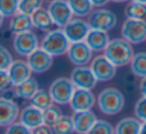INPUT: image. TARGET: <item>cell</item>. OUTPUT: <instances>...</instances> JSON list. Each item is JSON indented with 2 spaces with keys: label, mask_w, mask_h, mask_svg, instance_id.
<instances>
[{
  "label": "cell",
  "mask_w": 146,
  "mask_h": 134,
  "mask_svg": "<svg viewBox=\"0 0 146 134\" xmlns=\"http://www.w3.org/2000/svg\"><path fill=\"white\" fill-rule=\"evenodd\" d=\"M133 46L123 38L110 39L103 55L116 67H123L130 64L134 56Z\"/></svg>",
  "instance_id": "1"
},
{
  "label": "cell",
  "mask_w": 146,
  "mask_h": 134,
  "mask_svg": "<svg viewBox=\"0 0 146 134\" xmlns=\"http://www.w3.org/2000/svg\"><path fill=\"white\" fill-rule=\"evenodd\" d=\"M96 104L103 114L113 116L120 113L125 106V97L118 88L106 87L96 97Z\"/></svg>",
  "instance_id": "2"
},
{
  "label": "cell",
  "mask_w": 146,
  "mask_h": 134,
  "mask_svg": "<svg viewBox=\"0 0 146 134\" xmlns=\"http://www.w3.org/2000/svg\"><path fill=\"white\" fill-rule=\"evenodd\" d=\"M70 42L62 29H53L44 35L40 41V48L53 57L61 56L67 53Z\"/></svg>",
  "instance_id": "3"
},
{
  "label": "cell",
  "mask_w": 146,
  "mask_h": 134,
  "mask_svg": "<svg viewBox=\"0 0 146 134\" xmlns=\"http://www.w3.org/2000/svg\"><path fill=\"white\" fill-rule=\"evenodd\" d=\"M74 91L75 87L71 82L70 78L63 76L53 80L48 88V92L53 102L57 105L69 104Z\"/></svg>",
  "instance_id": "4"
},
{
  "label": "cell",
  "mask_w": 146,
  "mask_h": 134,
  "mask_svg": "<svg viewBox=\"0 0 146 134\" xmlns=\"http://www.w3.org/2000/svg\"><path fill=\"white\" fill-rule=\"evenodd\" d=\"M87 22L90 29L109 32L118 23L117 15L109 9H97L88 16Z\"/></svg>",
  "instance_id": "5"
},
{
  "label": "cell",
  "mask_w": 146,
  "mask_h": 134,
  "mask_svg": "<svg viewBox=\"0 0 146 134\" xmlns=\"http://www.w3.org/2000/svg\"><path fill=\"white\" fill-rule=\"evenodd\" d=\"M121 36L131 45L146 41V21L126 19L121 26Z\"/></svg>",
  "instance_id": "6"
},
{
  "label": "cell",
  "mask_w": 146,
  "mask_h": 134,
  "mask_svg": "<svg viewBox=\"0 0 146 134\" xmlns=\"http://www.w3.org/2000/svg\"><path fill=\"white\" fill-rule=\"evenodd\" d=\"M89 67L98 82L111 81L117 72V67L114 66L103 54L93 57Z\"/></svg>",
  "instance_id": "7"
},
{
  "label": "cell",
  "mask_w": 146,
  "mask_h": 134,
  "mask_svg": "<svg viewBox=\"0 0 146 134\" xmlns=\"http://www.w3.org/2000/svg\"><path fill=\"white\" fill-rule=\"evenodd\" d=\"M12 46L14 51L22 57H28L33 51L40 47V41L33 31H27L13 37Z\"/></svg>",
  "instance_id": "8"
},
{
  "label": "cell",
  "mask_w": 146,
  "mask_h": 134,
  "mask_svg": "<svg viewBox=\"0 0 146 134\" xmlns=\"http://www.w3.org/2000/svg\"><path fill=\"white\" fill-rule=\"evenodd\" d=\"M47 10L50 14L54 25L59 28H63L71 19L73 14L67 0H54L47 5Z\"/></svg>",
  "instance_id": "9"
},
{
  "label": "cell",
  "mask_w": 146,
  "mask_h": 134,
  "mask_svg": "<svg viewBox=\"0 0 146 134\" xmlns=\"http://www.w3.org/2000/svg\"><path fill=\"white\" fill-rule=\"evenodd\" d=\"M69 78L75 89L92 90L98 82L89 66H75Z\"/></svg>",
  "instance_id": "10"
},
{
  "label": "cell",
  "mask_w": 146,
  "mask_h": 134,
  "mask_svg": "<svg viewBox=\"0 0 146 134\" xmlns=\"http://www.w3.org/2000/svg\"><path fill=\"white\" fill-rule=\"evenodd\" d=\"M66 55L69 61L75 66H87L93 59V52L85 41L70 43Z\"/></svg>",
  "instance_id": "11"
},
{
  "label": "cell",
  "mask_w": 146,
  "mask_h": 134,
  "mask_svg": "<svg viewBox=\"0 0 146 134\" xmlns=\"http://www.w3.org/2000/svg\"><path fill=\"white\" fill-rule=\"evenodd\" d=\"M53 60L54 57L48 54L42 48L38 47L27 57L26 62L30 67L32 73L42 74L47 72L52 67Z\"/></svg>",
  "instance_id": "12"
},
{
  "label": "cell",
  "mask_w": 146,
  "mask_h": 134,
  "mask_svg": "<svg viewBox=\"0 0 146 134\" xmlns=\"http://www.w3.org/2000/svg\"><path fill=\"white\" fill-rule=\"evenodd\" d=\"M70 43L84 41L90 31L89 24L82 18H73L62 28Z\"/></svg>",
  "instance_id": "13"
},
{
  "label": "cell",
  "mask_w": 146,
  "mask_h": 134,
  "mask_svg": "<svg viewBox=\"0 0 146 134\" xmlns=\"http://www.w3.org/2000/svg\"><path fill=\"white\" fill-rule=\"evenodd\" d=\"M95 103L96 97L92 90L75 89L69 102V106L73 112L88 111L93 108Z\"/></svg>",
  "instance_id": "14"
},
{
  "label": "cell",
  "mask_w": 146,
  "mask_h": 134,
  "mask_svg": "<svg viewBox=\"0 0 146 134\" xmlns=\"http://www.w3.org/2000/svg\"><path fill=\"white\" fill-rule=\"evenodd\" d=\"M19 106L12 99L0 97V127L7 128L18 120Z\"/></svg>",
  "instance_id": "15"
},
{
  "label": "cell",
  "mask_w": 146,
  "mask_h": 134,
  "mask_svg": "<svg viewBox=\"0 0 146 134\" xmlns=\"http://www.w3.org/2000/svg\"><path fill=\"white\" fill-rule=\"evenodd\" d=\"M7 73H8L11 85L13 87L23 83L27 79L32 77L31 76L32 71H31L30 67L27 64L26 61L22 60V59H15L7 70Z\"/></svg>",
  "instance_id": "16"
},
{
  "label": "cell",
  "mask_w": 146,
  "mask_h": 134,
  "mask_svg": "<svg viewBox=\"0 0 146 134\" xmlns=\"http://www.w3.org/2000/svg\"><path fill=\"white\" fill-rule=\"evenodd\" d=\"M17 121L20 122L22 125H24L28 129L33 130L34 128L43 124L42 111L29 104L20 110Z\"/></svg>",
  "instance_id": "17"
},
{
  "label": "cell",
  "mask_w": 146,
  "mask_h": 134,
  "mask_svg": "<svg viewBox=\"0 0 146 134\" xmlns=\"http://www.w3.org/2000/svg\"><path fill=\"white\" fill-rule=\"evenodd\" d=\"M71 117L73 120L74 131L77 134H87L94 123L97 121L95 113L91 110L73 112Z\"/></svg>",
  "instance_id": "18"
},
{
  "label": "cell",
  "mask_w": 146,
  "mask_h": 134,
  "mask_svg": "<svg viewBox=\"0 0 146 134\" xmlns=\"http://www.w3.org/2000/svg\"><path fill=\"white\" fill-rule=\"evenodd\" d=\"M85 43L92 52H103L110 41L108 32L90 29L85 38Z\"/></svg>",
  "instance_id": "19"
},
{
  "label": "cell",
  "mask_w": 146,
  "mask_h": 134,
  "mask_svg": "<svg viewBox=\"0 0 146 134\" xmlns=\"http://www.w3.org/2000/svg\"><path fill=\"white\" fill-rule=\"evenodd\" d=\"M33 25L31 16L20 12H18L13 17H11L10 21H9V30L14 35L30 31Z\"/></svg>",
  "instance_id": "20"
},
{
  "label": "cell",
  "mask_w": 146,
  "mask_h": 134,
  "mask_svg": "<svg viewBox=\"0 0 146 134\" xmlns=\"http://www.w3.org/2000/svg\"><path fill=\"white\" fill-rule=\"evenodd\" d=\"M142 122L136 117H125L117 122L114 127V134H139Z\"/></svg>",
  "instance_id": "21"
},
{
  "label": "cell",
  "mask_w": 146,
  "mask_h": 134,
  "mask_svg": "<svg viewBox=\"0 0 146 134\" xmlns=\"http://www.w3.org/2000/svg\"><path fill=\"white\" fill-rule=\"evenodd\" d=\"M38 90L39 84L37 82V80L33 77H30L23 83L15 86L14 89H13V92H14V95L16 97L30 100L36 94V92Z\"/></svg>",
  "instance_id": "22"
},
{
  "label": "cell",
  "mask_w": 146,
  "mask_h": 134,
  "mask_svg": "<svg viewBox=\"0 0 146 134\" xmlns=\"http://www.w3.org/2000/svg\"><path fill=\"white\" fill-rule=\"evenodd\" d=\"M31 20L34 28L41 31H46V32L50 31L52 25H54L47 8H43V7L35 11L31 15Z\"/></svg>",
  "instance_id": "23"
},
{
  "label": "cell",
  "mask_w": 146,
  "mask_h": 134,
  "mask_svg": "<svg viewBox=\"0 0 146 134\" xmlns=\"http://www.w3.org/2000/svg\"><path fill=\"white\" fill-rule=\"evenodd\" d=\"M73 16L77 18L87 17L93 12V6H92L90 0H67Z\"/></svg>",
  "instance_id": "24"
},
{
  "label": "cell",
  "mask_w": 146,
  "mask_h": 134,
  "mask_svg": "<svg viewBox=\"0 0 146 134\" xmlns=\"http://www.w3.org/2000/svg\"><path fill=\"white\" fill-rule=\"evenodd\" d=\"M124 15L126 19L146 21V4L131 0L124 8Z\"/></svg>",
  "instance_id": "25"
},
{
  "label": "cell",
  "mask_w": 146,
  "mask_h": 134,
  "mask_svg": "<svg viewBox=\"0 0 146 134\" xmlns=\"http://www.w3.org/2000/svg\"><path fill=\"white\" fill-rule=\"evenodd\" d=\"M131 72L137 77H146V52H137L134 54L129 64Z\"/></svg>",
  "instance_id": "26"
},
{
  "label": "cell",
  "mask_w": 146,
  "mask_h": 134,
  "mask_svg": "<svg viewBox=\"0 0 146 134\" xmlns=\"http://www.w3.org/2000/svg\"><path fill=\"white\" fill-rule=\"evenodd\" d=\"M53 104H54V102H53L48 90L45 89H39L36 92V94L30 99V105L38 108L41 111L47 109Z\"/></svg>",
  "instance_id": "27"
},
{
  "label": "cell",
  "mask_w": 146,
  "mask_h": 134,
  "mask_svg": "<svg viewBox=\"0 0 146 134\" xmlns=\"http://www.w3.org/2000/svg\"><path fill=\"white\" fill-rule=\"evenodd\" d=\"M52 130L54 134H72L73 132H75L72 117L63 114L52 126Z\"/></svg>",
  "instance_id": "28"
},
{
  "label": "cell",
  "mask_w": 146,
  "mask_h": 134,
  "mask_svg": "<svg viewBox=\"0 0 146 134\" xmlns=\"http://www.w3.org/2000/svg\"><path fill=\"white\" fill-rule=\"evenodd\" d=\"M42 115H43V124H46V125L52 127L56 123L57 120L63 115V113L61 108L57 104L54 103L50 107L47 108V109L43 110Z\"/></svg>",
  "instance_id": "29"
},
{
  "label": "cell",
  "mask_w": 146,
  "mask_h": 134,
  "mask_svg": "<svg viewBox=\"0 0 146 134\" xmlns=\"http://www.w3.org/2000/svg\"><path fill=\"white\" fill-rule=\"evenodd\" d=\"M43 2L44 0H19L18 12L31 16L35 11L42 8Z\"/></svg>",
  "instance_id": "30"
},
{
  "label": "cell",
  "mask_w": 146,
  "mask_h": 134,
  "mask_svg": "<svg viewBox=\"0 0 146 134\" xmlns=\"http://www.w3.org/2000/svg\"><path fill=\"white\" fill-rule=\"evenodd\" d=\"M19 0H0V13L4 18L13 17L18 13Z\"/></svg>",
  "instance_id": "31"
},
{
  "label": "cell",
  "mask_w": 146,
  "mask_h": 134,
  "mask_svg": "<svg viewBox=\"0 0 146 134\" xmlns=\"http://www.w3.org/2000/svg\"><path fill=\"white\" fill-rule=\"evenodd\" d=\"M87 134H114V126L107 120L97 119Z\"/></svg>",
  "instance_id": "32"
},
{
  "label": "cell",
  "mask_w": 146,
  "mask_h": 134,
  "mask_svg": "<svg viewBox=\"0 0 146 134\" xmlns=\"http://www.w3.org/2000/svg\"><path fill=\"white\" fill-rule=\"evenodd\" d=\"M13 61L14 59L10 51L6 47L0 44V70L7 71Z\"/></svg>",
  "instance_id": "33"
},
{
  "label": "cell",
  "mask_w": 146,
  "mask_h": 134,
  "mask_svg": "<svg viewBox=\"0 0 146 134\" xmlns=\"http://www.w3.org/2000/svg\"><path fill=\"white\" fill-rule=\"evenodd\" d=\"M134 114L135 117L142 123L146 122V97H141L136 101L134 105Z\"/></svg>",
  "instance_id": "34"
},
{
  "label": "cell",
  "mask_w": 146,
  "mask_h": 134,
  "mask_svg": "<svg viewBox=\"0 0 146 134\" xmlns=\"http://www.w3.org/2000/svg\"><path fill=\"white\" fill-rule=\"evenodd\" d=\"M4 134H31V130L16 121L6 128Z\"/></svg>",
  "instance_id": "35"
},
{
  "label": "cell",
  "mask_w": 146,
  "mask_h": 134,
  "mask_svg": "<svg viewBox=\"0 0 146 134\" xmlns=\"http://www.w3.org/2000/svg\"><path fill=\"white\" fill-rule=\"evenodd\" d=\"M11 85V81L7 71L0 70V92H3L7 90Z\"/></svg>",
  "instance_id": "36"
},
{
  "label": "cell",
  "mask_w": 146,
  "mask_h": 134,
  "mask_svg": "<svg viewBox=\"0 0 146 134\" xmlns=\"http://www.w3.org/2000/svg\"><path fill=\"white\" fill-rule=\"evenodd\" d=\"M31 134H54L51 126H48L46 124H41L38 127L31 130Z\"/></svg>",
  "instance_id": "37"
},
{
  "label": "cell",
  "mask_w": 146,
  "mask_h": 134,
  "mask_svg": "<svg viewBox=\"0 0 146 134\" xmlns=\"http://www.w3.org/2000/svg\"><path fill=\"white\" fill-rule=\"evenodd\" d=\"M109 1H110V0H90V2H91L92 6H93V7H98V8L105 6L106 4H108V3H109Z\"/></svg>",
  "instance_id": "38"
},
{
  "label": "cell",
  "mask_w": 146,
  "mask_h": 134,
  "mask_svg": "<svg viewBox=\"0 0 146 134\" xmlns=\"http://www.w3.org/2000/svg\"><path fill=\"white\" fill-rule=\"evenodd\" d=\"M139 90L141 92V95L146 97V77L142 78L139 82Z\"/></svg>",
  "instance_id": "39"
},
{
  "label": "cell",
  "mask_w": 146,
  "mask_h": 134,
  "mask_svg": "<svg viewBox=\"0 0 146 134\" xmlns=\"http://www.w3.org/2000/svg\"><path fill=\"white\" fill-rule=\"evenodd\" d=\"M139 134H146V122H145V123H142L141 130H140Z\"/></svg>",
  "instance_id": "40"
},
{
  "label": "cell",
  "mask_w": 146,
  "mask_h": 134,
  "mask_svg": "<svg viewBox=\"0 0 146 134\" xmlns=\"http://www.w3.org/2000/svg\"><path fill=\"white\" fill-rule=\"evenodd\" d=\"M3 22H4V17H3L2 14L0 13V29H1V27H2Z\"/></svg>",
  "instance_id": "41"
},
{
  "label": "cell",
  "mask_w": 146,
  "mask_h": 134,
  "mask_svg": "<svg viewBox=\"0 0 146 134\" xmlns=\"http://www.w3.org/2000/svg\"><path fill=\"white\" fill-rule=\"evenodd\" d=\"M110 1L115 2V3H123V2H125V1H127V0H110Z\"/></svg>",
  "instance_id": "42"
},
{
  "label": "cell",
  "mask_w": 146,
  "mask_h": 134,
  "mask_svg": "<svg viewBox=\"0 0 146 134\" xmlns=\"http://www.w3.org/2000/svg\"><path fill=\"white\" fill-rule=\"evenodd\" d=\"M132 1H136V2H140V3L146 4V0H132Z\"/></svg>",
  "instance_id": "43"
},
{
  "label": "cell",
  "mask_w": 146,
  "mask_h": 134,
  "mask_svg": "<svg viewBox=\"0 0 146 134\" xmlns=\"http://www.w3.org/2000/svg\"><path fill=\"white\" fill-rule=\"evenodd\" d=\"M44 1H48V3H49V2H51V1H54V0H44Z\"/></svg>",
  "instance_id": "44"
}]
</instances>
